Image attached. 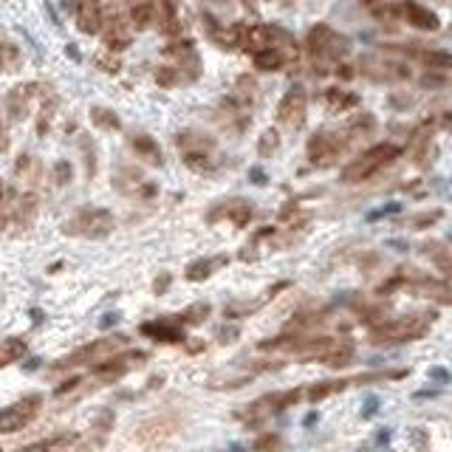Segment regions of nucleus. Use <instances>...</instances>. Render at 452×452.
Segmentation results:
<instances>
[{"instance_id":"79ce46f5","label":"nucleus","mask_w":452,"mask_h":452,"mask_svg":"<svg viewBox=\"0 0 452 452\" xmlns=\"http://www.w3.org/2000/svg\"><path fill=\"white\" fill-rule=\"evenodd\" d=\"M232 337H237V328H224L221 331V342H232Z\"/></svg>"},{"instance_id":"a19ab883","label":"nucleus","mask_w":452,"mask_h":452,"mask_svg":"<svg viewBox=\"0 0 452 452\" xmlns=\"http://www.w3.org/2000/svg\"><path fill=\"white\" fill-rule=\"evenodd\" d=\"M97 62L102 65V71H119V65H116V60L110 62V60H105V57H97Z\"/></svg>"},{"instance_id":"7ed1b4c3","label":"nucleus","mask_w":452,"mask_h":452,"mask_svg":"<svg viewBox=\"0 0 452 452\" xmlns=\"http://www.w3.org/2000/svg\"><path fill=\"white\" fill-rule=\"evenodd\" d=\"M427 331V320L421 317H401V320H390L385 325H379L373 331L376 342H401V340H418Z\"/></svg>"},{"instance_id":"58836bf2","label":"nucleus","mask_w":452,"mask_h":452,"mask_svg":"<svg viewBox=\"0 0 452 452\" xmlns=\"http://www.w3.org/2000/svg\"><path fill=\"white\" fill-rule=\"evenodd\" d=\"M401 209V204H388L385 209H379V212H373L370 218H379V215H390V212H399Z\"/></svg>"},{"instance_id":"f03ea898","label":"nucleus","mask_w":452,"mask_h":452,"mask_svg":"<svg viewBox=\"0 0 452 452\" xmlns=\"http://www.w3.org/2000/svg\"><path fill=\"white\" fill-rule=\"evenodd\" d=\"M110 229H113V215L99 206H88L77 218H71L65 224L68 235H82V237H105Z\"/></svg>"},{"instance_id":"bb28decb","label":"nucleus","mask_w":452,"mask_h":452,"mask_svg":"<svg viewBox=\"0 0 452 452\" xmlns=\"http://www.w3.org/2000/svg\"><path fill=\"white\" fill-rule=\"evenodd\" d=\"M34 212H37V201H34V195H26V198L20 201V221L23 224H32Z\"/></svg>"},{"instance_id":"72a5a7b5","label":"nucleus","mask_w":452,"mask_h":452,"mask_svg":"<svg viewBox=\"0 0 452 452\" xmlns=\"http://www.w3.org/2000/svg\"><path fill=\"white\" fill-rule=\"evenodd\" d=\"M254 447H257V449H266V447H280V438H277V436H263V438H260Z\"/></svg>"},{"instance_id":"c03bdc74","label":"nucleus","mask_w":452,"mask_h":452,"mask_svg":"<svg viewBox=\"0 0 452 452\" xmlns=\"http://www.w3.org/2000/svg\"><path fill=\"white\" fill-rule=\"evenodd\" d=\"M388 441H390V433H388V430L376 436V444H388Z\"/></svg>"},{"instance_id":"f257e3e1","label":"nucleus","mask_w":452,"mask_h":452,"mask_svg":"<svg viewBox=\"0 0 452 452\" xmlns=\"http://www.w3.org/2000/svg\"><path fill=\"white\" fill-rule=\"evenodd\" d=\"M399 153H401V150H399L396 145H376V147H370L359 161H353L350 167L342 170V181H345V184L365 181V178H370L376 170H382L385 164H390Z\"/></svg>"},{"instance_id":"ea45409f","label":"nucleus","mask_w":452,"mask_h":452,"mask_svg":"<svg viewBox=\"0 0 452 452\" xmlns=\"http://www.w3.org/2000/svg\"><path fill=\"white\" fill-rule=\"evenodd\" d=\"M430 379H438V382H447L449 373H447L444 368H433V370H430Z\"/></svg>"},{"instance_id":"c85d7f7f","label":"nucleus","mask_w":452,"mask_h":452,"mask_svg":"<svg viewBox=\"0 0 452 452\" xmlns=\"http://www.w3.org/2000/svg\"><path fill=\"white\" fill-rule=\"evenodd\" d=\"M71 173H74V170H71L68 161H57V164H54V181H57V184H68V181H71Z\"/></svg>"},{"instance_id":"393cba45","label":"nucleus","mask_w":452,"mask_h":452,"mask_svg":"<svg viewBox=\"0 0 452 452\" xmlns=\"http://www.w3.org/2000/svg\"><path fill=\"white\" fill-rule=\"evenodd\" d=\"M277 147H280V136H277L274 130H266L263 139H260V145H257L260 156H269V153H274Z\"/></svg>"},{"instance_id":"5701e85b","label":"nucleus","mask_w":452,"mask_h":452,"mask_svg":"<svg viewBox=\"0 0 452 452\" xmlns=\"http://www.w3.org/2000/svg\"><path fill=\"white\" fill-rule=\"evenodd\" d=\"M212 311V308H209V302H195L193 308H187V311H184V317H181V322H189V325H195V322H201L206 314Z\"/></svg>"},{"instance_id":"2eb2a0df","label":"nucleus","mask_w":452,"mask_h":452,"mask_svg":"<svg viewBox=\"0 0 452 452\" xmlns=\"http://www.w3.org/2000/svg\"><path fill=\"white\" fill-rule=\"evenodd\" d=\"M153 17H156V3H153V0H139V3H133L130 20H133L136 29H147L153 23Z\"/></svg>"},{"instance_id":"c9c22d12","label":"nucleus","mask_w":452,"mask_h":452,"mask_svg":"<svg viewBox=\"0 0 452 452\" xmlns=\"http://www.w3.org/2000/svg\"><path fill=\"white\" fill-rule=\"evenodd\" d=\"M249 178H252L254 184H266V173L260 170V167H252V170H249Z\"/></svg>"},{"instance_id":"a211bd4d","label":"nucleus","mask_w":452,"mask_h":452,"mask_svg":"<svg viewBox=\"0 0 452 452\" xmlns=\"http://www.w3.org/2000/svg\"><path fill=\"white\" fill-rule=\"evenodd\" d=\"M91 122L105 128V130H119V128H122L119 116L113 110H108V108H91Z\"/></svg>"},{"instance_id":"37998d69","label":"nucleus","mask_w":452,"mask_h":452,"mask_svg":"<svg viewBox=\"0 0 452 452\" xmlns=\"http://www.w3.org/2000/svg\"><path fill=\"white\" fill-rule=\"evenodd\" d=\"M201 348H204V342H187V350H189V353H198Z\"/></svg>"},{"instance_id":"6e6552de","label":"nucleus","mask_w":452,"mask_h":452,"mask_svg":"<svg viewBox=\"0 0 452 452\" xmlns=\"http://www.w3.org/2000/svg\"><path fill=\"white\" fill-rule=\"evenodd\" d=\"M342 150V141L334 139L331 133H317L311 141H308V156H311V161L317 164H328L331 158H337V153Z\"/></svg>"},{"instance_id":"49530a36","label":"nucleus","mask_w":452,"mask_h":452,"mask_svg":"<svg viewBox=\"0 0 452 452\" xmlns=\"http://www.w3.org/2000/svg\"><path fill=\"white\" fill-rule=\"evenodd\" d=\"M116 320H119L116 314H105V320H102V328H108V325H110V322H116Z\"/></svg>"},{"instance_id":"a878e982","label":"nucleus","mask_w":452,"mask_h":452,"mask_svg":"<svg viewBox=\"0 0 452 452\" xmlns=\"http://www.w3.org/2000/svg\"><path fill=\"white\" fill-rule=\"evenodd\" d=\"M424 62L430 65V68H441V71H447V68L452 65V57H449L447 51H430V54H424Z\"/></svg>"},{"instance_id":"412c9836","label":"nucleus","mask_w":452,"mask_h":452,"mask_svg":"<svg viewBox=\"0 0 452 452\" xmlns=\"http://www.w3.org/2000/svg\"><path fill=\"white\" fill-rule=\"evenodd\" d=\"M348 382H325V385H314L311 390H308V399L311 401H320V399H325V396H331V393H337V390H342Z\"/></svg>"},{"instance_id":"0eeeda50","label":"nucleus","mask_w":452,"mask_h":452,"mask_svg":"<svg viewBox=\"0 0 452 452\" xmlns=\"http://www.w3.org/2000/svg\"><path fill=\"white\" fill-rule=\"evenodd\" d=\"M119 345H125V337H116V340H97L85 348H80L77 353L65 356V359L57 365V368H71V365H82V362H93L99 353H108V350H116Z\"/></svg>"},{"instance_id":"473e14b6","label":"nucleus","mask_w":452,"mask_h":452,"mask_svg":"<svg viewBox=\"0 0 452 452\" xmlns=\"http://www.w3.org/2000/svg\"><path fill=\"white\" fill-rule=\"evenodd\" d=\"M438 218H441V209L430 212V215H421V218H416V226H418V229H424L427 224H433V221H438Z\"/></svg>"},{"instance_id":"f8f14e48","label":"nucleus","mask_w":452,"mask_h":452,"mask_svg":"<svg viewBox=\"0 0 452 452\" xmlns=\"http://www.w3.org/2000/svg\"><path fill=\"white\" fill-rule=\"evenodd\" d=\"M353 359V342L342 340V342H328L325 348V356H322V362L331 365V368H342Z\"/></svg>"},{"instance_id":"4468645a","label":"nucleus","mask_w":452,"mask_h":452,"mask_svg":"<svg viewBox=\"0 0 452 452\" xmlns=\"http://www.w3.org/2000/svg\"><path fill=\"white\" fill-rule=\"evenodd\" d=\"M145 334L161 340V342H184V331L176 328V325H167V322H156V325H145L141 328Z\"/></svg>"},{"instance_id":"9d476101","label":"nucleus","mask_w":452,"mask_h":452,"mask_svg":"<svg viewBox=\"0 0 452 452\" xmlns=\"http://www.w3.org/2000/svg\"><path fill=\"white\" fill-rule=\"evenodd\" d=\"M404 17H407L410 26H416V29H427V32H436V29L441 26L438 14H433L430 9H424V6L413 3V0H407V3H404Z\"/></svg>"},{"instance_id":"ddd939ff","label":"nucleus","mask_w":452,"mask_h":452,"mask_svg":"<svg viewBox=\"0 0 452 452\" xmlns=\"http://www.w3.org/2000/svg\"><path fill=\"white\" fill-rule=\"evenodd\" d=\"M325 105L331 108V110H348V108H353V105H359V97L356 93H348V91H340V88H331V91H325Z\"/></svg>"},{"instance_id":"f3484780","label":"nucleus","mask_w":452,"mask_h":452,"mask_svg":"<svg viewBox=\"0 0 452 452\" xmlns=\"http://www.w3.org/2000/svg\"><path fill=\"white\" fill-rule=\"evenodd\" d=\"M130 145H133V150L141 156V158H147V161H161V150H158V145L150 139V136H133L130 139Z\"/></svg>"},{"instance_id":"4c0bfd02","label":"nucleus","mask_w":452,"mask_h":452,"mask_svg":"<svg viewBox=\"0 0 452 452\" xmlns=\"http://www.w3.org/2000/svg\"><path fill=\"white\" fill-rule=\"evenodd\" d=\"M376 410H379V399H376V396H370V399H368V404H365V418H368V416H373Z\"/></svg>"},{"instance_id":"2f4dec72","label":"nucleus","mask_w":452,"mask_h":452,"mask_svg":"<svg viewBox=\"0 0 452 452\" xmlns=\"http://www.w3.org/2000/svg\"><path fill=\"white\" fill-rule=\"evenodd\" d=\"M421 85H424V88H444V85H447V77L427 74V77H421Z\"/></svg>"},{"instance_id":"20e7f679","label":"nucleus","mask_w":452,"mask_h":452,"mask_svg":"<svg viewBox=\"0 0 452 452\" xmlns=\"http://www.w3.org/2000/svg\"><path fill=\"white\" fill-rule=\"evenodd\" d=\"M40 396H29V399H23L17 404H12V407L6 410H0V433H17L23 430L40 410Z\"/></svg>"},{"instance_id":"09e8293b","label":"nucleus","mask_w":452,"mask_h":452,"mask_svg":"<svg viewBox=\"0 0 452 452\" xmlns=\"http://www.w3.org/2000/svg\"><path fill=\"white\" fill-rule=\"evenodd\" d=\"M6 226V215H3V212H0V229H3Z\"/></svg>"},{"instance_id":"39448f33","label":"nucleus","mask_w":452,"mask_h":452,"mask_svg":"<svg viewBox=\"0 0 452 452\" xmlns=\"http://www.w3.org/2000/svg\"><path fill=\"white\" fill-rule=\"evenodd\" d=\"M308 49L314 54H322V57H342L348 51V40L345 37H337L328 26H314L311 34H308Z\"/></svg>"},{"instance_id":"4be33fe9","label":"nucleus","mask_w":452,"mask_h":452,"mask_svg":"<svg viewBox=\"0 0 452 452\" xmlns=\"http://www.w3.org/2000/svg\"><path fill=\"white\" fill-rule=\"evenodd\" d=\"M184 164H187L189 170H195V173H204V170H209V167H212V161H209V156H206V153H193V150L187 153Z\"/></svg>"},{"instance_id":"cd10ccee","label":"nucleus","mask_w":452,"mask_h":452,"mask_svg":"<svg viewBox=\"0 0 452 452\" xmlns=\"http://www.w3.org/2000/svg\"><path fill=\"white\" fill-rule=\"evenodd\" d=\"M353 130H362V133H370L373 128H376V119L370 116V113H362V116H356L353 119V125H350Z\"/></svg>"},{"instance_id":"6ab92c4d","label":"nucleus","mask_w":452,"mask_h":452,"mask_svg":"<svg viewBox=\"0 0 452 452\" xmlns=\"http://www.w3.org/2000/svg\"><path fill=\"white\" fill-rule=\"evenodd\" d=\"M226 257H215V260H195L193 266L187 269V280H204L212 274V266H224Z\"/></svg>"},{"instance_id":"dca6fc26","label":"nucleus","mask_w":452,"mask_h":452,"mask_svg":"<svg viewBox=\"0 0 452 452\" xmlns=\"http://www.w3.org/2000/svg\"><path fill=\"white\" fill-rule=\"evenodd\" d=\"M283 65V54L274 49V45H266V49L254 51V68L260 71H277Z\"/></svg>"},{"instance_id":"7c9ffc66","label":"nucleus","mask_w":452,"mask_h":452,"mask_svg":"<svg viewBox=\"0 0 452 452\" xmlns=\"http://www.w3.org/2000/svg\"><path fill=\"white\" fill-rule=\"evenodd\" d=\"M77 436H57V438H49V441H40L34 447H68V444H74Z\"/></svg>"},{"instance_id":"f704fd0d","label":"nucleus","mask_w":452,"mask_h":452,"mask_svg":"<svg viewBox=\"0 0 452 452\" xmlns=\"http://www.w3.org/2000/svg\"><path fill=\"white\" fill-rule=\"evenodd\" d=\"M9 150V136H6V125H3V119H0V153H6Z\"/></svg>"},{"instance_id":"9b49d317","label":"nucleus","mask_w":452,"mask_h":452,"mask_svg":"<svg viewBox=\"0 0 452 452\" xmlns=\"http://www.w3.org/2000/svg\"><path fill=\"white\" fill-rule=\"evenodd\" d=\"M77 23H80V32L85 34H97L102 29V12L97 6V0H82L77 9Z\"/></svg>"},{"instance_id":"e433bc0d","label":"nucleus","mask_w":452,"mask_h":452,"mask_svg":"<svg viewBox=\"0 0 452 452\" xmlns=\"http://www.w3.org/2000/svg\"><path fill=\"white\" fill-rule=\"evenodd\" d=\"M167 285H170V274H161V280L153 283V289L161 294V292H167Z\"/></svg>"},{"instance_id":"de8ad7c7","label":"nucleus","mask_w":452,"mask_h":452,"mask_svg":"<svg viewBox=\"0 0 452 452\" xmlns=\"http://www.w3.org/2000/svg\"><path fill=\"white\" fill-rule=\"evenodd\" d=\"M314 421H317V413H308V416H305V427H311Z\"/></svg>"},{"instance_id":"a18cd8bd","label":"nucleus","mask_w":452,"mask_h":452,"mask_svg":"<svg viewBox=\"0 0 452 452\" xmlns=\"http://www.w3.org/2000/svg\"><path fill=\"white\" fill-rule=\"evenodd\" d=\"M340 74H342V80H350V77H353V71H350V65H342Z\"/></svg>"},{"instance_id":"c756f323","label":"nucleus","mask_w":452,"mask_h":452,"mask_svg":"<svg viewBox=\"0 0 452 452\" xmlns=\"http://www.w3.org/2000/svg\"><path fill=\"white\" fill-rule=\"evenodd\" d=\"M156 80H158V85H173L176 82V68H170V65L158 68L156 71Z\"/></svg>"},{"instance_id":"aec40b11","label":"nucleus","mask_w":452,"mask_h":452,"mask_svg":"<svg viewBox=\"0 0 452 452\" xmlns=\"http://www.w3.org/2000/svg\"><path fill=\"white\" fill-rule=\"evenodd\" d=\"M26 353V342L23 340H6L0 342V365H9L14 359H20V356Z\"/></svg>"},{"instance_id":"1a4fd4ad","label":"nucleus","mask_w":452,"mask_h":452,"mask_svg":"<svg viewBox=\"0 0 452 452\" xmlns=\"http://www.w3.org/2000/svg\"><path fill=\"white\" fill-rule=\"evenodd\" d=\"M139 359H145V353L141 350H133V353H125V356H113V359L99 362L97 368H93V373L102 376V379H119L122 373H128L133 368V362H139Z\"/></svg>"},{"instance_id":"b1692460","label":"nucleus","mask_w":452,"mask_h":452,"mask_svg":"<svg viewBox=\"0 0 452 452\" xmlns=\"http://www.w3.org/2000/svg\"><path fill=\"white\" fill-rule=\"evenodd\" d=\"M229 218H232V224H235V226H246V224H249V218H252V209H249V204H243V201H235V206H232V212H229Z\"/></svg>"},{"instance_id":"8fccbe9b","label":"nucleus","mask_w":452,"mask_h":452,"mask_svg":"<svg viewBox=\"0 0 452 452\" xmlns=\"http://www.w3.org/2000/svg\"><path fill=\"white\" fill-rule=\"evenodd\" d=\"M0 198H3V187H0Z\"/></svg>"},{"instance_id":"423d86ee","label":"nucleus","mask_w":452,"mask_h":452,"mask_svg":"<svg viewBox=\"0 0 452 452\" xmlns=\"http://www.w3.org/2000/svg\"><path fill=\"white\" fill-rule=\"evenodd\" d=\"M305 88L302 85H292L289 93L283 97L280 108H277V119L289 128H300L302 119H305Z\"/></svg>"}]
</instances>
